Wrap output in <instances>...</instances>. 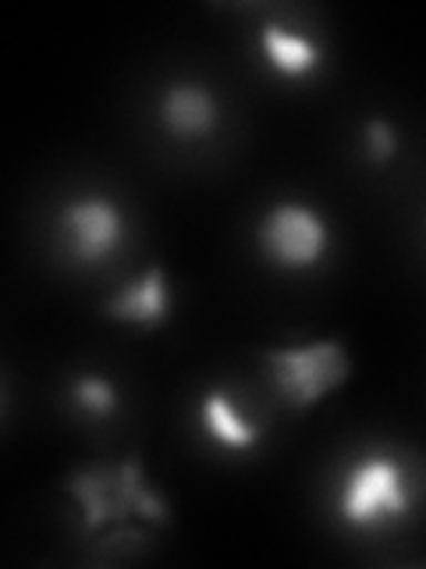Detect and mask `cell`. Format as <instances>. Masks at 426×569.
I'll list each match as a JSON object with an SVG mask.
<instances>
[{"mask_svg": "<svg viewBox=\"0 0 426 569\" xmlns=\"http://www.w3.org/2000/svg\"><path fill=\"white\" fill-rule=\"evenodd\" d=\"M129 213L106 192L71 196L58 210V242L79 267H100L129 242Z\"/></svg>", "mask_w": 426, "mask_h": 569, "instance_id": "cell-5", "label": "cell"}, {"mask_svg": "<svg viewBox=\"0 0 426 569\" xmlns=\"http://www.w3.org/2000/svg\"><path fill=\"white\" fill-rule=\"evenodd\" d=\"M256 47L263 64L284 82H302L320 76V68L327 64V47L310 32H298L284 22H260Z\"/></svg>", "mask_w": 426, "mask_h": 569, "instance_id": "cell-8", "label": "cell"}, {"mask_svg": "<svg viewBox=\"0 0 426 569\" xmlns=\"http://www.w3.org/2000/svg\"><path fill=\"white\" fill-rule=\"evenodd\" d=\"M260 257L284 274L316 271L327 260L334 236L327 213L302 200H274L253 228Z\"/></svg>", "mask_w": 426, "mask_h": 569, "instance_id": "cell-4", "label": "cell"}, {"mask_svg": "<svg viewBox=\"0 0 426 569\" xmlns=\"http://www.w3.org/2000/svg\"><path fill=\"white\" fill-rule=\"evenodd\" d=\"M64 491L75 498L82 512V533L93 538L106 523L142 520V523H168L171 509L150 485L146 467L139 456H129L118 467H85L64 480Z\"/></svg>", "mask_w": 426, "mask_h": 569, "instance_id": "cell-2", "label": "cell"}, {"mask_svg": "<svg viewBox=\"0 0 426 569\" xmlns=\"http://www.w3.org/2000/svg\"><path fill=\"white\" fill-rule=\"evenodd\" d=\"M413 462L390 449H369L355 456L334 488V512L345 530L381 533L405 523L416 509Z\"/></svg>", "mask_w": 426, "mask_h": 569, "instance_id": "cell-1", "label": "cell"}, {"mask_svg": "<svg viewBox=\"0 0 426 569\" xmlns=\"http://www.w3.org/2000/svg\"><path fill=\"white\" fill-rule=\"evenodd\" d=\"M195 417H200L203 435L224 452H253L263 441V427L242 413L227 388H206L195 406Z\"/></svg>", "mask_w": 426, "mask_h": 569, "instance_id": "cell-9", "label": "cell"}, {"mask_svg": "<svg viewBox=\"0 0 426 569\" xmlns=\"http://www.w3.org/2000/svg\"><path fill=\"white\" fill-rule=\"evenodd\" d=\"M174 299H171V281L160 263H150L139 278H132L124 289H118L103 302V313L114 325H132L142 331H156L171 320Z\"/></svg>", "mask_w": 426, "mask_h": 569, "instance_id": "cell-7", "label": "cell"}, {"mask_svg": "<svg viewBox=\"0 0 426 569\" xmlns=\"http://www.w3.org/2000/svg\"><path fill=\"white\" fill-rule=\"evenodd\" d=\"M363 150L369 164H377V168L390 164L402 150V132L395 129V121H387L381 114L363 121Z\"/></svg>", "mask_w": 426, "mask_h": 569, "instance_id": "cell-11", "label": "cell"}, {"mask_svg": "<svg viewBox=\"0 0 426 569\" xmlns=\"http://www.w3.org/2000/svg\"><path fill=\"white\" fill-rule=\"evenodd\" d=\"M156 121L174 139H210L221 129V100L206 82L174 79L156 97Z\"/></svg>", "mask_w": 426, "mask_h": 569, "instance_id": "cell-6", "label": "cell"}, {"mask_svg": "<svg viewBox=\"0 0 426 569\" xmlns=\"http://www.w3.org/2000/svg\"><path fill=\"white\" fill-rule=\"evenodd\" d=\"M68 399L89 420H111L121 409V388L100 370H82L68 381Z\"/></svg>", "mask_w": 426, "mask_h": 569, "instance_id": "cell-10", "label": "cell"}, {"mask_svg": "<svg viewBox=\"0 0 426 569\" xmlns=\"http://www.w3.org/2000/svg\"><path fill=\"white\" fill-rule=\"evenodd\" d=\"M274 391L295 413H306L316 402H324L337 385H345L352 373V360L342 338H316L302 346H274L260 349Z\"/></svg>", "mask_w": 426, "mask_h": 569, "instance_id": "cell-3", "label": "cell"}]
</instances>
